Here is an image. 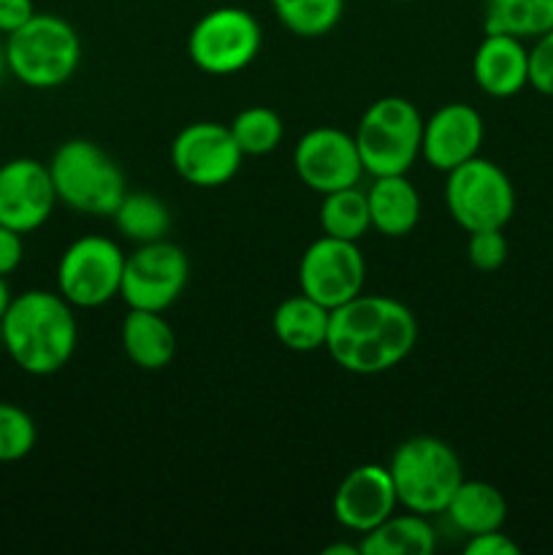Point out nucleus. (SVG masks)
I'll return each mask as SVG.
<instances>
[{
    "label": "nucleus",
    "instance_id": "nucleus-1",
    "mask_svg": "<svg viewBox=\"0 0 553 555\" xmlns=\"http://www.w3.org/2000/svg\"><path fill=\"white\" fill-rule=\"evenodd\" d=\"M417 341V320L407 304L390 296H356L331 309V361L350 374H383L410 358Z\"/></svg>",
    "mask_w": 553,
    "mask_h": 555
},
{
    "label": "nucleus",
    "instance_id": "nucleus-2",
    "mask_svg": "<svg viewBox=\"0 0 553 555\" xmlns=\"http://www.w3.org/2000/svg\"><path fill=\"white\" fill-rule=\"evenodd\" d=\"M0 341L14 366L30 377L57 374L79 345L74 307L52 291L20 293L0 320Z\"/></svg>",
    "mask_w": 553,
    "mask_h": 555
},
{
    "label": "nucleus",
    "instance_id": "nucleus-3",
    "mask_svg": "<svg viewBox=\"0 0 553 555\" xmlns=\"http://www.w3.org/2000/svg\"><path fill=\"white\" fill-rule=\"evenodd\" d=\"M5 65L20 85L54 90L74 79L81 65V38L57 14H33L27 25L5 36Z\"/></svg>",
    "mask_w": 553,
    "mask_h": 555
},
{
    "label": "nucleus",
    "instance_id": "nucleus-4",
    "mask_svg": "<svg viewBox=\"0 0 553 555\" xmlns=\"http://www.w3.org/2000/svg\"><path fill=\"white\" fill-rule=\"evenodd\" d=\"M47 166L60 204L81 215L112 217L128 193L117 160L87 139L60 144Z\"/></svg>",
    "mask_w": 553,
    "mask_h": 555
},
{
    "label": "nucleus",
    "instance_id": "nucleus-5",
    "mask_svg": "<svg viewBox=\"0 0 553 555\" xmlns=\"http://www.w3.org/2000/svg\"><path fill=\"white\" fill-rule=\"evenodd\" d=\"M399 507L417 515H445L455 488L464 480L461 461L448 442L437 437H412L401 442L390 455Z\"/></svg>",
    "mask_w": 553,
    "mask_h": 555
},
{
    "label": "nucleus",
    "instance_id": "nucleus-6",
    "mask_svg": "<svg viewBox=\"0 0 553 555\" xmlns=\"http://www.w3.org/2000/svg\"><path fill=\"white\" fill-rule=\"evenodd\" d=\"M352 135L369 177L407 173L421 157L423 117L407 98H380L363 112Z\"/></svg>",
    "mask_w": 553,
    "mask_h": 555
},
{
    "label": "nucleus",
    "instance_id": "nucleus-7",
    "mask_svg": "<svg viewBox=\"0 0 553 555\" xmlns=\"http://www.w3.org/2000/svg\"><path fill=\"white\" fill-rule=\"evenodd\" d=\"M445 206L466 233L504 231L515 215V188L502 166L477 155L448 171Z\"/></svg>",
    "mask_w": 553,
    "mask_h": 555
},
{
    "label": "nucleus",
    "instance_id": "nucleus-8",
    "mask_svg": "<svg viewBox=\"0 0 553 555\" xmlns=\"http://www.w3.org/2000/svg\"><path fill=\"white\" fill-rule=\"evenodd\" d=\"M263 30L255 14L239 5H220L201 16L188 36V54L209 76H233L255 63Z\"/></svg>",
    "mask_w": 553,
    "mask_h": 555
},
{
    "label": "nucleus",
    "instance_id": "nucleus-9",
    "mask_svg": "<svg viewBox=\"0 0 553 555\" xmlns=\"http://www.w3.org/2000/svg\"><path fill=\"white\" fill-rule=\"evenodd\" d=\"M125 253L108 236H81L57 263V293L76 309H98L119 296Z\"/></svg>",
    "mask_w": 553,
    "mask_h": 555
},
{
    "label": "nucleus",
    "instance_id": "nucleus-10",
    "mask_svg": "<svg viewBox=\"0 0 553 555\" xmlns=\"http://www.w3.org/2000/svg\"><path fill=\"white\" fill-rule=\"evenodd\" d=\"M190 282V260L182 247L166 242L139 244L136 253L125 258L119 298L130 309L166 312L179 301Z\"/></svg>",
    "mask_w": 553,
    "mask_h": 555
},
{
    "label": "nucleus",
    "instance_id": "nucleus-11",
    "mask_svg": "<svg viewBox=\"0 0 553 555\" xmlns=\"http://www.w3.org/2000/svg\"><path fill=\"white\" fill-rule=\"evenodd\" d=\"M366 282V260L358 249V242L320 236L304 249L298 260V287L304 296L336 309L363 293Z\"/></svg>",
    "mask_w": 553,
    "mask_h": 555
},
{
    "label": "nucleus",
    "instance_id": "nucleus-12",
    "mask_svg": "<svg viewBox=\"0 0 553 555\" xmlns=\"http://www.w3.org/2000/svg\"><path fill=\"white\" fill-rule=\"evenodd\" d=\"M242 150L231 128L220 122H193L171 144V166L193 188H222L242 168Z\"/></svg>",
    "mask_w": 553,
    "mask_h": 555
},
{
    "label": "nucleus",
    "instance_id": "nucleus-13",
    "mask_svg": "<svg viewBox=\"0 0 553 555\" xmlns=\"http://www.w3.org/2000/svg\"><path fill=\"white\" fill-rule=\"evenodd\" d=\"M293 166L298 179L320 195L356 188L366 173L358 155L356 135L339 128L307 130L293 150Z\"/></svg>",
    "mask_w": 553,
    "mask_h": 555
},
{
    "label": "nucleus",
    "instance_id": "nucleus-14",
    "mask_svg": "<svg viewBox=\"0 0 553 555\" xmlns=\"http://www.w3.org/2000/svg\"><path fill=\"white\" fill-rule=\"evenodd\" d=\"M54 206L57 193L49 166L33 157H14L0 166V225L27 236L47 225Z\"/></svg>",
    "mask_w": 553,
    "mask_h": 555
},
{
    "label": "nucleus",
    "instance_id": "nucleus-15",
    "mask_svg": "<svg viewBox=\"0 0 553 555\" xmlns=\"http://www.w3.org/2000/svg\"><path fill=\"white\" fill-rule=\"evenodd\" d=\"M399 507L394 480L388 466L363 464L342 477L339 488L334 491L331 513L342 529L352 534H369Z\"/></svg>",
    "mask_w": 553,
    "mask_h": 555
},
{
    "label": "nucleus",
    "instance_id": "nucleus-16",
    "mask_svg": "<svg viewBox=\"0 0 553 555\" xmlns=\"http://www.w3.org/2000/svg\"><path fill=\"white\" fill-rule=\"evenodd\" d=\"M483 139H486V125L475 106L445 103L432 117L423 119L421 155L428 166L448 173L480 155Z\"/></svg>",
    "mask_w": 553,
    "mask_h": 555
},
{
    "label": "nucleus",
    "instance_id": "nucleus-17",
    "mask_svg": "<svg viewBox=\"0 0 553 555\" xmlns=\"http://www.w3.org/2000/svg\"><path fill=\"white\" fill-rule=\"evenodd\" d=\"M472 76L486 95H518L529 85V49L507 33H486L472 57Z\"/></svg>",
    "mask_w": 553,
    "mask_h": 555
},
{
    "label": "nucleus",
    "instance_id": "nucleus-18",
    "mask_svg": "<svg viewBox=\"0 0 553 555\" xmlns=\"http://www.w3.org/2000/svg\"><path fill=\"white\" fill-rule=\"evenodd\" d=\"M366 204L372 228L388 238L407 236L421 220V195L407 173L372 177V184L366 188Z\"/></svg>",
    "mask_w": 553,
    "mask_h": 555
},
{
    "label": "nucleus",
    "instance_id": "nucleus-19",
    "mask_svg": "<svg viewBox=\"0 0 553 555\" xmlns=\"http://www.w3.org/2000/svg\"><path fill=\"white\" fill-rule=\"evenodd\" d=\"M123 350L133 366L144 372H160L173 361L177 336L163 312L130 309L123 320Z\"/></svg>",
    "mask_w": 553,
    "mask_h": 555
},
{
    "label": "nucleus",
    "instance_id": "nucleus-20",
    "mask_svg": "<svg viewBox=\"0 0 553 555\" xmlns=\"http://www.w3.org/2000/svg\"><path fill=\"white\" fill-rule=\"evenodd\" d=\"M329 323L331 309L312 301V298L304 296V293L285 298V301L274 309V318H271L274 336L293 352H312L325 347V339H329Z\"/></svg>",
    "mask_w": 553,
    "mask_h": 555
},
{
    "label": "nucleus",
    "instance_id": "nucleus-21",
    "mask_svg": "<svg viewBox=\"0 0 553 555\" xmlns=\"http://www.w3.org/2000/svg\"><path fill=\"white\" fill-rule=\"evenodd\" d=\"M445 515L461 534H486V531L502 529L504 520H507V502H504L502 491L491 482L461 480Z\"/></svg>",
    "mask_w": 553,
    "mask_h": 555
},
{
    "label": "nucleus",
    "instance_id": "nucleus-22",
    "mask_svg": "<svg viewBox=\"0 0 553 555\" xmlns=\"http://www.w3.org/2000/svg\"><path fill=\"white\" fill-rule=\"evenodd\" d=\"M434 547L437 534L428 518L410 509L404 515L394 513L358 542V551L363 555H432Z\"/></svg>",
    "mask_w": 553,
    "mask_h": 555
},
{
    "label": "nucleus",
    "instance_id": "nucleus-23",
    "mask_svg": "<svg viewBox=\"0 0 553 555\" xmlns=\"http://www.w3.org/2000/svg\"><path fill=\"white\" fill-rule=\"evenodd\" d=\"M486 33L540 38L553 27V0H486Z\"/></svg>",
    "mask_w": 553,
    "mask_h": 555
},
{
    "label": "nucleus",
    "instance_id": "nucleus-24",
    "mask_svg": "<svg viewBox=\"0 0 553 555\" xmlns=\"http://www.w3.org/2000/svg\"><path fill=\"white\" fill-rule=\"evenodd\" d=\"M112 217L119 233L136 244L160 242L171 228V211L152 193H125Z\"/></svg>",
    "mask_w": 553,
    "mask_h": 555
},
{
    "label": "nucleus",
    "instance_id": "nucleus-25",
    "mask_svg": "<svg viewBox=\"0 0 553 555\" xmlns=\"http://www.w3.org/2000/svg\"><path fill=\"white\" fill-rule=\"evenodd\" d=\"M320 228L325 236L345 238V242H358L361 236H366L372 231L366 190L356 184V188L325 193L323 204H320Z\"/></svg>",
    "mask_w": 553,
    "mask_h": 555
},
{
    "label": "nucleus",
    "instance_id": "nucleus-26",
    "mask_svg": "<svg viewBox=\"0 0 553 555\" xmlns=\"http://www.w3.org/2000/svg\"><path fill=\"white\" fill-rule=\"evenodd\" d=\"M276 20L298 38L329 36L345 14V0H269Z\"/></svg>",
    "mask_w": 553,
    "mask_h": 555
},
{
    "label": "nucleus",
    "instance_id": "nucleus-27",
    "mask_svg": "<svg viewBox=\"0 0 553 555\" xmlns=\"http://www.w3.org/2000/svg\"><path fill=\"white\" fill-rule=\"evenodd\" d=\"M228 128H231L233 139H236L244 157L269 155V152H274L280 146L282 135H285L282 117L269 106L242 108Z\"/></svg>",
    "mask_w": 553,
    "mask_h": 555
},
{
    "label": "nucleus",
    "instance_id": "nucleus-28",
    "mask_svg": "<svg viewBox=\"0 0 553 555\" xmlns=\"http://www.w3.org/2000/svg\"><path fill=\"white\" fill-rule=\"evenodd\" d=\"M38 442V426L22 406L0 401V464L27 459Z\"/></svg>",
    "mask_w": 553,
    "mask_h": 555
},
{
    "label": "nucleus",
    "instance_id": "nucleus-29",
    "mask_svg": "<svg viewBox=\"0 0 553 555\" xmlns=\"http://www.w3.org/2000/svg\"><path fill=\"white\" fill-rule=\"evenodd\" d=\"M507 238L502 231H475L470 233L466 258L477 271H497L507 260Z\"/></svg>",
    "mask_w": 553,
    "mask_h": 555
},
{
    "label": "nucleus",
    "instance_id": "nucleus-30",
    "mask_svg": "<svg viewBox=\"0 0 553 555\" xmlns=\"http://www.w3.org/2000/svg\"><path fill=\"white\" fill-rule=\"evenodd\" d=\"M529 87L553 98V27L535 38V47L529 49Z\"/></svg>",
    "mask_w": 553,
    "mask_h": 555
},
{
    "label": "nucleus",
    "instance_id": "nucleus-31",
    "mask_svg": "<svg viewBox=\"0 0 553 555\" xmlns=\"http://www.w3.org/2000/svg\"><path fill=\"white\" fill-rule=\"evenodd\" d=\"M466 555H518L520 545L513 540V537L504 534L502 529L486 531V534L470 537L464 547Z\"/></svg>",
    "mask_w": 553,
    "mask_h": 555
},
{
    "label": "nucleus",
    "instance_id": "nucleus-32",
    "mask_svg": "<svg viewBox=\"0 0 553 555\" xmlns=\"http://www.w3.org/2000/svg\"><path fill=\"white\" fill-rule=\"evenodd\" d=\"M25 258V242L22 233L11 231V228L0 225V276L14 274Z\"/></svg>",
    "mask_w": 553,
    "mask_h": 555
},
{
    "label": "nucleus",
    "instance_id": "nucleus-33",
    "mask_svg": "<svg viewBox=\"0 0 553 555\" xmlns=\"http://www.w3.org/2000/svg\"><path fill=\"white\" fill-rule=\"evenodd\" d=\"M33 14H36L33 0H0V33L11 36L22 25H27Z\"/></svg>",
    "mask_w": 553,
    "mask_h": 555
},
{
    "label": "nucleus",
    "instance_id": "nucleus-34",
    "mask_svg": "<svg viewBox=\"0 0 553 555\" xmlns=\"http://www.w3.org/2000/svg\"><path fill=\"white\" fill-rule=\"evenodd\" d=\"M11 287H9V282H5V276H0V320H3V314H5V309H9V304H11Z\"/></svg>",
    "mask_w": 553,
    "mask_h": 555
},
{
    "label": "nucleus",
    "instance_id": "nucleus-35",
    "mask_svg": "<svg viewBox=\"0 0 553 555\" xmlns=\"http://www.w3.org/2000/svg\"><path fill=\"white\" fill-rule=\"evenodd\" d=\"M5 74H9V65H5V47L0 43V81L5 79Z\"/></svg>",
    "mask_w": 553,
    "mask_h": 555
}]
</instances>
